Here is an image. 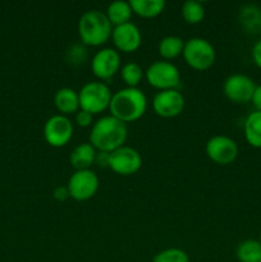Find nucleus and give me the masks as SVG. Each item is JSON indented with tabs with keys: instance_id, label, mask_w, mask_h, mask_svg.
<instances>
[{
	"instance_id": "f257e3e1",
	"label": "nucleus",
	"mask_w": 261,
	"mask_h": 262,
	"mask_svg": "<svg viewBox=\"0 0 261 262\" xmlns=\"http://www.w3.org/2000/svg\"><path fill=\"white\" fill-rule=\"evenodd\" d=\"M127 125L117 118L102 117L92 125L90 143L102 152H113L127 140Z\"/></svg>"
},
{
	"instance_id": "f03ea898",
	"label": "nucleus",
	"mask_w": 261,
	"mask_h": 262,
	"mask_svg": "<svg viewBox=\"0 0 261 262\" xmlns=\"http://www.w3.org/2000/svg\"><path fill=\"white\" fill-rule=\"evenodd\" d=\"M147 107L145 94L137 87H127L115 92L110 100L112 117L123 123H132L143 117Z\"/></svg>"
},
{
	"instance_id": "7ed1b4c3",
	"label": "nucleus",
	"mask_w": 261,
	"mask_h": 262,
	"mask_svg": "<svg viewBox=\"0 0 261 262\" xmlns=\"http://www.w3.org/2000/svg\"><path fill=\"white\" fill-rule=\"evenodd\" d=\"M112 23L106 14L99 10L84 13L78 22V35L87 46H101L112 37Z\"/></svg>"
},
{
	"instance_id": "20e7f679",
	"label": "nucleus",
	"mask_w": 261,
	"mask_h": 262,
	"mask_svg": "<svg viewBox=\"0 0 261 262\" xmlns=\"http://www.w3.org/2000/svg\"><path fill=\"white\" fill-rule=\"evenodd\" d=\"M183 58L191 68L196 71H206L215 63L216 53L211 43L201 37L189 38L184 42Z\"/></svg>"
},
{
	"instance_id": "39448f33",
	"label": "nucleus",
	"mask_w": 261,
	"mask_h": 262,
	"mask_svg": "<svg viewBox=\"0 0 261 262\" xmlns=\"http://www.w3.org/2000/svg\"><path fill=\"white\" fill-rule=\"evenodd\" d=\"M78 96L81 110L94 115L109 107L113 95L109 87L102 82H89L82 87Z\"/></svg>"
},
{
	"instance_id": "423d86ee",
	"label": "nucleus",
	"mask_w": 261,
	"mask_h": 262,
	"mask_svg": "<svg viewBox=\"0 0 261 262\" xmlns=\"http://www.w3.org/2000/svg\"><path fill=\"white\" fill-rule=\"evenodd\" d=\"M148 84L160 91L177 90L181 84V73L174 64L169 61H155L146 71Z\"/></svg>"
},
{
	"instance_id": "0eeeda50",
	"label": "nucleus",
	"mask_w": 261,
	"mask_h": 262,
	"mask_svg": "<svg viewBox=\"0 0 261 262\" xmlns=\"http://www.w3.org/2000/svg\"><path fill=\"white\" fill-rule=\"evenodd\" d=\"M69 196L76 201H87L96 194L99 189V178L92 170L74 171L68 182Z\"/></svg>"
},
{
	"instance_id": "6e6552de",
	"label": "nucleus",
	"mask_w": 261,
	"mask_h": 262,
	"mask_svg": "<svg viewBox=\"0 0 261 262\" xmlns=\"http://www.w3.org/2000/svg\"><path fill=\"white\" fill-rule=\"evenodd\" d=\"M142 165V158L137 150L122 146L109 154V168L119 176H132L137 173Z\"/></svg>"
},
{
	"instance_id": "1a4fd4ad",
	"label": "nucleus",
	"mask_w": 261,
	"mask_h": 262,
	"mask_svg": "<svg viewBox=\"0 0 261 262\" xmlns=\"http://www.w3.org/2000/svg\"><path fill=\"white\" fill-rule=\"evenodd\" d=\"M73 136V124L66 115H54L44 125V137L53 147H63Z\"/></svg>"
},
{
	"instance_id": "9d476101",
	"label": "nucleus",
	"mask_w": 261,
	"mask_h": 262,
	"mask_svg": "<svg viewBox=\"0 0 261 262\" xmlns=\"http://www.w3.org/2000/svg\"><path fill=\"white\" fill-rule=\"evenodd\" d=\"M255 89V82L246 74H232L225 79L223 86V91L227 99L234 104L250 102Z\"/></svg>"
},
{
	"instance_id": "9b49d317",
	"label": "nucleus",
	"mask_w": 261,
	"mask_h": 262,
	"mask_svg": "<svg viewBox=\"0 0 261 262\" xmlns=\"http://www.w3.org/2000/svg\"><path fill=\"white\" fill-rule=\"evenodd\" d=\"M206 154L211 161L219 165L232 164L238 156V146L227 136H215L206 143Z\"/></svg>"
},
{
	"instance_id": "f8f14e48",
	"label": "nucleus",
	"mask_w": 261,
	"mask_h": 262,
	"mask_svg": "<svg viewBox=\"0 0 261 262\" xmlns=\"http://www.w3.org/2000/svg\"><path fill=\"white\" fill-rule=\"evenodd\" d=\"M91 68L95 76L102 81L113 78L120 68L119 53L110 48L101 49L92 58Z\"/></svg>"
},
{
	"instance_id": "ddd939ff",
	"label": "nucleus",
	"mask_w": 261,
	"mask_h": 262,
	"mask_svg": "<svg viewBox=\"0 0 261 262\" xmlns=\"http://www.w3.org/2000/svg\"><path fill=\"white\" fill-rule=\"evenodd\" d=\"M153 107L161 118L178 117L184 109V97L178 90L160 91L154 97Z\"/></svg>"
},
{
	"instance_id": "4468645a",
	"label": "nucleus",
	"mask_w": 261,
	"mask_h": 262,
	"mask_svg": "<svg viewBox=\"0 0 261 262\" xmlns=\"http://www.w3.org/2000/svg\"><path fill=\"white\" fill-rule=\"evenodd\" d=\"M112 38L115 48L123 53H135L141 46V41H142V36L138 27L130 22L117 26L113 30Z\"/></svg>"
},
{
	"instance_id": "2eb2a0df",
	"label": "nucleus",
	"mask_w": 261,
	"mask_h": 262,
	"mask_svg": "<svg viewBox=\"0 0 261 262\" xmlns=\"http://www.w3.org/2000/svg\"><path fill=\"white\" fill-rule=\"evenodd\" d=\"M95 158H96V150L91 143H82L73 148L69 156L72 166L78 170H89L91 165L95 164Z\"/></svg>"
},
{
	"instance_id": "dca6fc26",
	"label": "nucleus",
	"mask_w": 261,
	"mask_h": 262,
	"mask_svg": "<svg viewBox=\"0 0 261 262\" xmlns=\"http://www.w3.org/2000/svg\"><path fill=\"white\" fill-rule=\"evenodd\" d=\"M238 19L246 32L252 35L261 32V8L257 5L247 4L241 8Z\"/></svg>"
},
{
	"instance_id": "f3484780",
	"label": "nucleus",
	"mask_w": 261,
	"mask_h": 262,
	"mask_svg": "<svg viewBox=\"0 0 261 262\" xmlns=\"http://www.w3.org/2000/svg\"><path fill=\"white\" fill-rule=\"evenodd\" d=\"M55 107L63 114H73L79 109V96L74 90L64 87L56 91L54 96Z\"/></svg>"
},
{
	"instance_id": "a211bd4d",
	"label": "nucleus",
	"mask_w": 261,
	"mask_h": 262,
	"mask_svg": "<svg viewBox=\"0 0 261 262\" xmlns=\"http://www.w3.org/2000/svg\"><path fill=\"white\" fill-rule=\"evenodd\" d=\"M245 138L250 146L261 148V112H252L245 120Z\"/></svg>"
},
{
	"instance_id": "6ab92c4d",
	"label": "nucleus",
	"mask_w": 261,
	"mask_h": 262,
	"mask_svg": "<svg viewBox=\"0 0 261 262\" xmlns=\"http://www.w3.org/2000/svg\"><path fill=\"white\" fill-rule=\"evenodd\" d=\"M132 12L142 18H155L161 14L165 8L164 0H130Z\"/></svg>"
},
{
	"instance_id": "aec40b11",
	"label": "nucleus",
	"mask_w": 261,
	"mask_h": 262,
	"mask_svg": "<svg viewBox=\"0 0 261 262\" xmlns=\"http://www.w3.org/2000/svg\"><path fill=\"white\" fill-rule=\"evenodd\" d=\"M132 13L133 12L129 5V2L118 0V2L112 3L107 7L106 17L110 20V23L115 25V27H117V26L124 25V23H129Z\"/></svg>"
},
{
	"instance_id": "412c9836",
	"label": "nucleus",
	"mask_w": 261,
	"mask_h": 262,
	"mask_svg": "<svg viewBox=\"0 0 261 262\" xmlns=\"http://www.w3.org/2000/svg\"><path fill=\"white\" fill-rule=\"evenodd\" d=\"M184 41L179 36H166L159 42V54L166 60L176 59L183 53Z\"/></svg>"
},
{
	"instance_id": "4be33fe9",
	"label": "nucleus",
	"mask_w": 261,
	"mask_h": 262,
	"mask_svg": "<svg viewBox=\"0 0 261 262\" xmlns=\"http://www.w3.org/2000/svg\"><path fill=\"white\" fill-rule=\"evenodd\" d=\"M237 258L240 262H260L261 260V243L260 241L247 239L243 241L237 247Z\"/></svg>"
},
{
	"instance_id": "5701e85b",
	"label": "nucleus",
	"mask_w": 261,
	"mask_h": 262,
	"mask_svg": "<svg viewBox=\"0 0 261 262\" xmlns=\"http://www.w3.org/2000/svg\"><path fill=\"white\" fill-rule=\"evenodd\" d=\"M182 17L189 25H197L205 17V9L201 3L196 0H188L182 5Z\"/></svg>"
},
{
	"instance_id": "b1692460",
	"label": "nucleus",
	"mask_w": 261,
	"mask_h": 262,
	"mask_svg": "<svg viewBox=\"0 0 261 262\" xmlns=\"http://www.w3.org/2000/svg\"><path fill=\"white\" fill-rule=\"evenodd\" d=\"M120 74H122V79L128 87H136L142 79L143 71L140 64L130 61V63L123 66Z\"/></svg>"
},
{
	"instance_id": "393cba45",
	"label": "nucleus",
	"mask_w": 261,
	"mask_h": 262,
	"mask_svg": "<svg viewBox=\"0 0 261 262\" xmlns=\"http://www.w3.org/2000/svg\"><path fill=\"white\" fill-rule=\"evenodd\" d=\"M154 262H189L188 255L179 248H168L154 257Z\"/></svg>"
},
{
	"instance_id": "a878e982",
	"label": "nucleus",
	"mask_w": 261,
	"mask_h": 262,
	"mask_svg": "<svg viewBox=\"0 0 261 262\" xmlns=\"http://www.w3.org/2000/svg\"><path fill=\"white\" fill-rule=\"evenodd\" d=\"M86 49H84L83 45H79V43H74V45H72L67 50V61L71 66H79V64H82L86 60Z\"/></svg>"
},
{
	"instance_id": "bb28decb",
	"label": "nucleus",
	"mask_w": 261,
	"mask_h": 262,
	"mask_svg": "<svg viewBox=\"0 0 261 262\" xmlns=\"http://www.w3.org/2000/svg\"><path fill=\"white\" fill-rule=\"evenodd\" d=\"M76 123L81 128L90 127L92 124V114L84 112V110H78L76 113Z\"/></svg>"
},
{
	"instance_id": "cd10ccee",
	"label": "nucleus",
	"mask_w": 261,
	"mask_h": 262,
	"mask_svg": "<svg viewBox=\"0 0 261 262\" xmlns=\"http://www.w3.org/2000/svg\"><path fill=\"white\" fill-rule=\"evenodd\" d=\"M252 60L258 69H261V38L256 41L252 48Z\"/></svg>"
},
{
	"instance_id": "c85d7f7f",
	"label": "nucleus",
	"mask_w": 261,
	"mask_h": 262,
	"mask_svg": "<svg viewBox=\"0 0 261 262\" xmlns=\"http://www.w3.org/2000/svg\"><path fill=\"white\" fill-rule=\"evenodd\" d=\"M95 164L100 168H109V152H102V151L96 152Z\"/></svg>"
},
{
	"instance_id": "c756f323",
	"label": "nucleus",
	"mask_w": 261,
	"mask_h": 262,
	"mask_svg": "<svg viewBox=\"0 0 261 262\" xmlns=\"http://www.w3.org/2000/svg\"><path fill=\"white\" fill-rule=\"evenodd\" d=\"M54 199L59 202H63L66 201L67 199H69V191H68V187H56L55 191H54Z\"/></svg>"
},
{
	"instance_id": "7c9ffc66",
	"label": "nucleus",
	"mask_w": 261,
	"mask_h": 262,
	"mask_svg": "<svg viewBox=\"0 0 261 262\" xmlns=\"http://www.w3.org/2000/svg\"><path fill=\"white\" fill-rule=\"evenodd\" d=\"M251 102H252L256 112H261V84L256 86L252 95V99H251Z\"/></svg>"
},
{
	"instance_id": "2f4dec72",
	"label": "nucleus",
	"mask_w": 261,
	"mask_h": 262,
	"mask_svg": "<svg viewBox=\"0 0 261 262\" xmlns=\"http://www.w3.org/2000/svg\"><path fill=\"white\" fill-rule=\"evenodd\" d=\"M260 243H261V233H260Z\"/></svg>"
},
{
	"instance_id": "473e14b6",
	"label": "nucleus",
	"mask_w": 261,
	"mask_h": 262,
	"mask_svg": "<svg viewBox=\"0 0 261 262\" xmlns=\"http://www.w3.org/2000/svg\"><path fill=\"white\" fill-rule=\"evenodd\" d=\"M260 262H261V260H260Z\"/></svg>"
}]
</instances>
